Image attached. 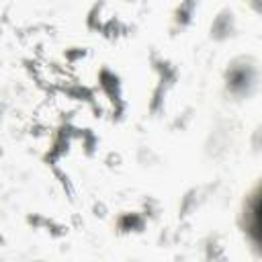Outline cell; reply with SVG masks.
<instances>
[{
  "label": "cell",
  "mask_w": 262,
  "mask_h": 262,
  "mask_svg": "<svg viewBox=\"0 0 262 262\" xmlns=\"http://www.w3.org/2000/svg\"><path fill=\"white\" fill-rule=\"evenodd\" d=\"M254 231L262 242V196L258 199V203L254 207Z\"/></svg>",
  "instance_id": "obj_1"
}]
</instances>
